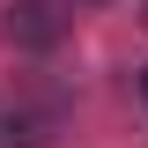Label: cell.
I'll use <instances>...</instances> for the list:
<instances>
[{"mask_svg":"<svg viewBox=\"0 0 148 148\" xmlns=\"http://www.w3.org/2000/svg\"><path fill=\"white\" fill-rule=\"evenodd\" d=\"M141 96H148V74H141Z\"/></svg>","mask_w":148,"mask_h":148,"instance_id":"7a4b0ae2","label":"cell"},{"mask_svg":"<svg viewBox=\"0 0 148 148\" xmlns=\"http://www.w3.org/2000/svg\"><path fill=\"white\" fill-rule=\"evenodd\" d=\"M8 30H22V37H37V45H45L59 22H52V8H45V0H22L15 15H8Z\"/></svg>","mask_w":148,"mask_h":148,"instance_id":"6da1fadb","label":"cell"},{"mask_svg":"<svg viewBox=\"0 0 148 148\" xmlns=\"http://www.w3.org/2000/svg\"><path fill=\"white\" fill-rule=\"evenodd\" d=\"M141 22H148V8H141Z\"/></svg>","mask_w":148,"mask_h":148,"instance_id":"3957f363","label":"cell"}]
</instances>
